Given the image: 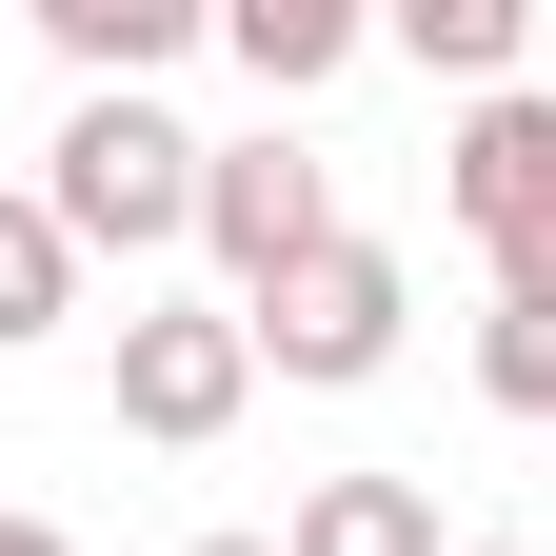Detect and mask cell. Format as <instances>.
<instances>
[{"label": "cell", "mask_w": 556, "mask_h": 556, "mask_svg": "<svg viewBox=\"0 0 556 556\" xmlns=\"http://www.w3.org/2000/svg\"><path fill=\"white\" fill-rule=\"evenodd\" d=\"M40 219L80 239V258H160V239H199V139H179L160 100H80V119H60Z\"/></svg>", "instance_id": "1"}, {"label": "cell", "mask_w": 556, "mask_h": 556, "mask_svg": "<svg viewBox=\"0 0 556 556\" xmlns=\"http://www.w3.org/2000/svg\"><path fill=\"white\" fill-rule=\"evenodd\" d=\"M438 199H457V239L497 258V299H556V100H536V80L457 119V160H438Z\"/></svg>", "instance_id": "2"}, {"label": "cell", "mask_w": 556, "mask_h": 556, "mask_svg": "<svg viewBox=\"0 0 556 556\" xmlns=\"http://www.w3.org/2000/svg\"><path fill=\"white\" fill-rule=\"evenodd\" d=\"M239 397H258L239 299H160V318H119V438L199 457V438H239Z\"/></svg>", "instance_id": "3"}, {"label": "cell", "mask_w": 556, "mask_h": 556, "mask_svg": "<svg viewBox=\"0 0 556 556\" xmlns=\"http://www.w3.org/2000/svg\"><path fill=\"white\" fill-rule=\"evenodd\" d=\"M318 239H338V179L299 160V139H199V258H219L239 299H278Z\"/></svg>", "instance_id": "4"}, {"label": "cell", "mask_w": 556, "mask_h": 556, "mask_svg": "<svg viewBox=\"0 0 556 556\" xmlns=\"http://www.w3.org/2000/svg\"><path fill=\"white\" fill-rule=\"evenodd\" d=\"M239 338H258L278 378H378V358H397V239L338 219L299 278H278V299H239Z\"/></svg>", "instance_id": "5"}, {"label": "cell", "mask_w": 556, "mask_h": 556, "mask_svg": "<svg viewBox=\"0 0 556 556\" xmlns=\"http://www.w3.org/2000/svg\"><path fill=\"white\" fill-rule=\"evenodd\" d=\"M219 40H239L258 100H318L338 60H358V0H219Z\"/></svg>", "instance_id": "6"}, {"label": "cell", "mask_w": 556, "mask_h": 556, "mask_svg": "<svg viewBox=\"0 0 556 556\" xmlns=\"http://www.w3.org/2000/svg\"><path fill=\"white\" fill-rule=\"evenodd\" d=\"M40 40H60V60H80V80H100V100H139V80H160V60L199 40V0H40Z\"/></svg>", "instance_id": "7"}, {"label": "cell", "mask_w": 556, "mask_h": 556, "mask_svg": "<svg viewBox=\"0 0 556 556\" xmlns=\"http://www.w3.org/2000/svg\"><path fill=\"white\" fill-rule=\"evenodd\" d=\"M278 556H438V497H417V477H318V497L278 517Z\"/></svg>", "instance_id": "8"}, {"label": "cell", "mask_w": 556, "mask_h": 556, "mask_svg": "<svg viewBox=\"0 0 556 556\" xmlns=\"http://www.w3.org/2000/svg\"><path fill=\"white\" fill-rule=\"evenodd\" d=\"M80 318V239L40 219V199H0V358H21V338H60Z\"/></svg>", "instance_id": "9"}, {"label": "cell", "mask_w": 556, "mask_h": 556, "mask_svg": "<svg viewBox=\"0 0 556 556\" xmlns=\"http://www.w3.org/2000/svg\"><path fill=\"white\" fill-rule=\"evenodd\" d=\"M397 40L438 60V80H477V100H517V40H536V0H397Z\"/></svg>", "instance_id": "10"}, {"label": "cell", "mask_w": 556, "mask_h": 556, "mask_svg": "<svg viewBox=\"0 0 556 556\" xmlns=\"http://www.w3.org/2000/svg\"><path fill=\"white\" fill-rule=\"evenodd\" d=\"M477 397H497V417H556V299H497V318H477Z\"/></svg>", "instance_id": "11"}, {"label": "cell", "mask_w": 556, "mask_h": 556, "mask_svg": "<svg viewBox=\"0 0 556 556\" xmlns=\"http://www.w3.org/2000/svg\"><path fill=\"white\" fill-rule=\"evenodd\" d=\"M0 556H80V536H60V517H0Z\"/></svg>", "instance_id": "12"}, {"label": "cell", "mask_w": 556, "mask_h": 556, "mask_svg": "<svg viewBox=\"0 0 556 556\" xmlns=\"http://www.w3.org/2000/svg\"><path fill=\"white\" fill-rule=\"evenodd\" d=\"M199 556H278V536H199Z\"/></svg>", "instance_id": "13"}, {"label": "cell", "mask_w": 556, "mask_h": 556, "mask_svg": "<svg viewBox=\"0 0 556 556\" xmlns=\"http://www.w3.org/2000/svg\"><path fill=\"white\" fill-rule=\"evenodd\" d=\"M477 556H517V536H477Z\"/></svg>", "instance_id": "14"}]
</instances>
